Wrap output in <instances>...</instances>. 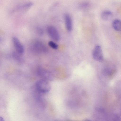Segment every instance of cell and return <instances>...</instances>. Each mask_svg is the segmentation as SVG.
Wrapping results in <instances>:
<instances>
[{"mask_svg": "<svg viewBox=\"0 0 121 121\" xmlns=\"http://www.w3.org/2000/svg\"><path fill=\"white\" fill-rule=\"evenodd\" d=\"M35 86V90L41 93L48 92L51 89V85L48 81L42 79L36 82Z\"/></svg>", "mask_w": 121, "mask_h": 121, "instance_id": "cell-1", "label": "cell"}, {"mask_svg": "<svg viewBox=\"0 0 121 121\" xmlns=\"http://www.w3.org/2000/svg\"><path fill=\"white\" fill-rule=\"evenodd\" d=\"M92 54L93 58L96 61L101 62L103 60L102 51L99 45H97L95 46L93 50Z\"/></svg>", "mask_w": 121, "mask_h": 121, "instance_id": "cell-2", "label": "cell"}, {"mask_svg": "<svg viewBox=\"0 0 121 121\" xmlns=\"http://www.w3.org/2000/svg\"><path fill=\"white\" fill-rule=\"evenodd\" d=\"M37 72L38 75L42 79L48 81H51L53 79V77L50 72L44 68H39Z\"/></svg>", "mask_w": 121, "mask_h": 121, "instance_id": "cell-3", "label": "cell"}, {"mask_svg": "<svg viewBox=\"0 0 121 121\" xmlns=\"http://www.w3.org/2000/svg\"><path fill=\"white\" fill-rule=\"evenodd\" d=\"M47 33L49 36L53 40L58 41L60 39V36L57 30L54 26H49L47 28Z\"/></svg>", "mask_w": 121, "mask_h": 121, "instance_id": "cell-4", "label": "cell"}, {"mask_svg": "<svg viewBox=\"0 0 121 121\" xmlns=\"http://www.w3.org/2000/svg\"><path fill=\"white\" fill-rule=\"evenodd\" d=\"M33 50L36 52H46L47 48L46 46L41 42L37 41L34 43L32 46Z\"/></svg>", "mask_w": 121, "mask_h": 121, "instance_id": "cell-5", "label": "cell"}, {"mask_svg": "<svg viewBox=\"0 0 121 121\" xmlns=\"http://www.w3.org/2000/svg\"><path fill=\"white\" fill-rule=\"evenodd\" d=\"M12 41L16 51L21 54H22L24 51V48L19 39L16 37H13Z\"/></svg>", "mask_w": 121, "mask_h": 121, "instance_id": "cell-6", "label": "cell"}, {"mask_svg": "<svg viewBox=\"0 0 121 121\" xmlns=\"http://www.w3.org/2000/svg\"><path fill=\"white\" fill-rule=\"evenodd\" d=\"M64 19L66 27L67 30L71 31L72 29V20L70 16L68 14L64 15Z\"/></svg>", "mask_w": 121, "mask_h": 121, "instance_id": "cell-7", "label": "cell"}, {"mask_svg": "<svg viewBox=\"0 0 121 121\" xmlns=\"http://www.w3.org/2000/svg\"><path fill=\"white\" fill-rule=\"evenodd\" d=\"M113 14L112 12L110 11L105 10L101 14L102 19L105 21H109L112 18Z\"/></svg>", "mask_w": 121, "mask_h": 121, "instance_id": "cell-8", "label": "cell"}, {"mask_svg": "<svg viewBox=\"0 0 121 121\" xmlns=\"http://www.w3.org/2000/svg\"><path fill=\"white\" fill-rule=\"evenodd\" d=\"M112 25L113 29L115 30L119 31L121 29V22L120 20L116 19L114 20L112 22Z\"/></svg>", "mask_w": 121, "mask_h": 121, "instance_id": "cell-9", "label": "cell"}, {"mask_svg": "<svg viewBox=\"0 0 121 121\" xmlns=\"http://www.w3.org/2000/svg\"><path fill=\"white\" fill-rule=\"evenodd\" d=\"M21 55L16 51L13 52L12 53V56L13 58L19 62H21L22 60V58L20 56Z\"/></svg>", "mask_w": 121, "mask_h": 121, "instance_id": "cell-10", "label": "cell"}, {"mask_svg": "<svg viewBox=\"0 0 121 121\" xmlns=\"http://www.w3.org/2000/svg\"><path fill=\"white\" fill-rule=\"evenodd\" d=\"M48 44L50 47L54 49H56L58 48L57 44L53 41H49L48 43Z\"/></svg>", "mask_w": 121, "mask_h": 121, "instance_id": "cell-11", "label": "cell"}, {"mask_svg": "<svg viewBox=\"0 0 121 121\" xmlns=\"http://www.w3.org/2000/svg\"><path fill=\"white\" fill-rule=\"evenodd\" d=\"M90 4L87 2H83L81 4L80 6L83 9H86L88 8L90 6Z\"/></svg>", "mask_w": 121, "mask_h": 121, "instance_id": "cell-12", "label": "cell"}, {"mask_svg": "<svg viewBox=\"0 0 121 121\" xmlns=\"http://www.w3.org/2000/svg\"><path fill=\"white\" fill-rule=\"evenodd\" d=\"M36 31L37 33L39 35H42L44 33V31L41 27H37Z\"/></svg>", "mask_w": 121, "mask_h": 121, "instance_id": "cell-13", "label": "cell"}, {"mask_svg": "<svg viewBox=\"0 0 121 121\" xmlns=\"http://www.w3.org/2000/svg\"><path fill=\"white\" fill-rule=\"evenodd\" d=\"M4 119L2 117H0V121H4Z\"/></svg>", "mask_w": 121, "mask_h": 121, "instance_id": "cell-14", "label": "cell"}]
</instances>
